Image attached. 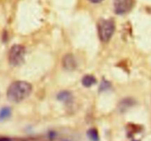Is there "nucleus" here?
Masks as SVG:
<instances>
[{
	"label": "nucleus",
	"instance_id": "nucleus-1",
	"mask_svg": "<svg viewBox=\"0 0 151 141\" xmlns=\"http://www.w3.org/2000/svg\"><path fill=\"white\" fill-rule=\"evenodd\" d=\"M32 92V86L24 81H17L12 83L7 91V97L10 101L19 103L29 97Z\"/></svg>",
	"mask_w": 151,
	"mask_h": 141
},
{
	"label": "nucleus",
	"instance_id": "nucleus-2",
	"mask_svg": "<svg viewBox=\"0 0 151 141\" xmlns=\"http://www.w3.org/2000/svg\"><path fill=\"white\" fill-rule=\"evenodd\" d=\"M115 31V23L113 19H101L98 23V34L102 42L110 41Z\"/></svg>",
	"mask_w": 151,
	"mask_h": 141
},
{
	"label": "nucleus",
	"instance_id": "nucleus-3",
	"mask_svg": "<svg viewBox=\"0 0 151 141\" xmlns=\"http://www.w3.org/2000/svg\"><path fill=\"white\" fill-rule=\"evenodd\" d=\"M25 48L21 44L12 46L8 53L9 63L13 67H19L23 64L25 57Z\"/></svg>",
	"mask_w": 151,
	"mask_h": 141
},
{
	"label": "nucleus",
	"instance_id": "nucleus-4",
	"mask_svg": "<svg viewBox=\"0 0 151 141\" xmlns=\"http://www.w3.org/2000/svg\"><path fill=\"white\" fill-rule=\"evenodd\" d=\"M134 5V0H114V6L116 14L123 15L131 10Z\"/></svg>",
	"mask_w": 151,
	"mask_h": 141
},
{
	"label": "nucleus",
	"instance_id": "nucleus-5",
	"mask_svg": "<svg viewBox=\"0 0 151 141\" xmlns=\"http://www.w3.org/2000/svg\"><path fill=\"white\" fill-rule=\"evenodd\" d=\"M62 64H63V68H65L68 71H73L77 67V62L75 57L73 55L69 54V53L63 56Z\"/></svg>",
	"mask_w": 151,
	"mask_h": 141
},
{
	"label": "nucleus",
	"instance_id": "nucleus-6",
	"mask_svg": "<svg viewBox=\"0 0 151 141\" xmlns=\"http://www.w3.org/2000/svg\"><path fill=\"white\" fill-rule=\"evenodd\" d=\"M57 99L60 101L64 102L65 103H68L72 101L73 96H72V93H69V91H62L58 94Z\"/></svg>",
	"mask_w": 151,
	"mask_h": 141
},
{
	"label": "nucleus",
	"instance_id": "nucleus-7",
	"mask_svg": "<svg viewBox=\"0 0 151 141\" xmlns=\"http://www.w3.org/2000/svg\"><path fill=\"white\" fill-rule=\"evenodd\" d=\"M81 81H82V84L85 87H90L97 83L95 77L91 75H86L83 76Z\"/></svg>",
	"mask_w": 151,
	"mask_h": 141
},
{
	"label": "nucleus",
	"instance_id": "nucleus-8",
	"mask_svg": "<svg viewBox=\"0 0 151 141\" xmlns=\"http://www.w3.org/2000/svg\"><path fill=\"white\" fill-rule=\"evenodd\" d=\"M134 103V101L131 98H125L122 101H121V102L119 103V109H122V111H124L125 109H128L131 106H132Z\"/></svg>",
	"mask_w": 151,
	"mask_h": 141
},
{
	"label": "nucleus",
	"instance_id": "nucleus-9",
	"mask_svg": "<svg viewBox=\"0 0 151 141\" xmlns=\"http://www.w3.org/2000/svg\"><path fill=\"white\" fill-rule=\"evenodd\" d=\"M11 115V109L8 106L2 108L0 110V121H4L8 119Z\"/></svg>",
	"mask_w": 151,
	"mask_h": 141
},
{
	"label": "nucleus",
	"instance_id": "nucleus-10",
	"mask_svg": "<svg viewBox=\"0 0 151 141\" xmlns=\"http://www.w3.org/2000/svg\"><path fill=\"white\" fill-rule=\"evenodd\" d=\"M87 136L88 139L91 141H99L100 137H99L98 132L95 129H90L87 132Z\"/></svg>",
	"mask_w": 151,
	"mask_h": 141
},
{
	"label": "nucleus",
	"instance_id": "nucleus-11",
	"mask_svg": "<svg viewBox=\"0 0 151 141\" xmlns=\"http://www.w3.org/2000/svg\"><path fill=\"white\" fill-rule=\"evenodd\" d=\"M111 87V84L109 81H106V80H103V81L100 84V91H106V90H109Z\"/></svg>",
	"mask_w": 151,
	"mask_h": 141
},
{
	"label": "nucleus",
	"instance_id": "nucleus-12",
	"mask_svg": "<svg viewBox=\"0 0 151 141\" xmlns=\"http://www.w3.org/2000/svg\"><path fill=\"white\" fill-rule=\"evenodd\" d=\"M88 1L91 3H94V4H97V3L101 2L103 0H88Z\"/></svg>",
	"mask_w": 151,
	"mask_h": 141
},
{
	"label": "nucleus",
	"instance_id": "nucleus-13",
	"mask_svg": "<svg viewBox=\"0 0 151 141\" xmlns=\"http://www.w3.org/2000/svg\"><path fill=\"white\" fill-rule=\"evenodd\" d=\"M0 141H12V140L10 138H7V137H1Z\"/></svg>",
	"mask_w": 151,
	"mask_h": 141
},
{
	"label": "nucleus",
	"instance_id": "nucleus-14",
	"mask_svg": "<svg viewBox=\"0 0 151 141\" xmlns=\"http://www.w3.org/2000/svg\"><path fill=\"white\" fill-rule=\"evenodd\" d=\"M135 141H137V140H135Z\"/></svg>",
	"mask_w": 151,
	"mask_h": 141
}]
</instances>
